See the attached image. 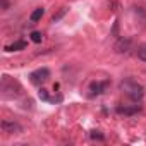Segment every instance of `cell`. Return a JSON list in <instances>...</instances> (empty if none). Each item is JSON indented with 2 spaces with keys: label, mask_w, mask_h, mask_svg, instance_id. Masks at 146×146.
Masks as SVG:
<instances>
[{
  "label": "cell",
  "mask_w": 146,
  "mask_h": 146,
  "mask_svg": "<svg viewBox=\"0 0 146 146\" xmlns=\"http://www.w3.org/2000/svg\"><path fill=\"white\" fill-rule=\"evenodd\" d=\"M119 88H120V91H122L125 96H129V98L134 100V102H137V100H141V98L144 96V88H143L137 81H134V79H125V81H122Z\"/></svg>",
  "instance_id": "6da1fadb"
},
{
  "label": "cell",
  "mask_w": 146,
  "mask_h": 146,
  "mask_svg": "<svg viewBox=\"0 0 146 146\" xmlns=\"http://www.w3.org/2000/svg\"><path fill=\"white\" fill-rule=\"evenodd\" d=\"M48 78H50V70H48L46 67L36 69V70H33L31 74H29V81H31L33 84H36V86H40V84L46 83V81H48Z\"/></svg>",
  "instance_id": "7a4b0ae2"
},
{
  "label": "cell",
  "mask_w": 146,
  "mask_h": 146,
  "mask_svg": "<svg viewBox=\"0 0 146 146\" xmlns=\"http://www.w3.org/2000/svg\"><path fill=\"white\" fill-rule=\"evenodd\" d=\"M2 131L5 134H17L23 131V127L17 124V122H9V120H4L2 122Z\"/></svg>",
  "instance_id": "3957f363"
},
{
  "label": "cell",
  "mask_w": 146,
  "mask_h": 146,
  "mask_svg": "<svg viewBox=\"0 0 146 146\" xmlns=\"http://www.w3.org/2000/svg\"><path fill=\"white\" fill-rule=\"evenodd\" d=\"M107 86H108V81H103V83H95V84H91L90 91H91V95H102V93L107 90Z\"/></svg>",
  "instance_id": "277c9868"
},
{
  "label": "cell",
  "mask_w": 146,
  "mask_h": 146,
  "mask_svg": "<svg viewBox=\"0 0 146 146\" xmlns=\"http://www.w3.org/2000/svg\"><path fill=\"white\" fill-rule=\"evenodd\" d=\"M141 110V107L134 105V107H117V112L119 113H124V115H134Z\"/></svg>",
  "instance_id": "5b68a950"
},
{
  "label": "cell",
  "mask_w": 146,
  "mask_h": 146,
  "mask_svg": "<svg viewBox=\"0 0 146 146\" xmlns=\"http://www.w3.org/2000/svg\"><path fill=\"white\" fill-rule=\"evenodd\" d=\"M24 48H26V41H23V40L5 46V50H7V52H19V50H24Z\"/></svg>",
  "instance_id": "8992f818"
},
{
  "label": "cell",
  "mask_w": 146,
  "mask_h": 146,
  "mask_svg": "<svg viewBox=\"0 0 146 146\" xmlns=\"http://www.w3.org/2000/svg\"><path fill=\"white\" fill-rule=\"evenodd\" d=\"M43 14H45V9H43V7L35 9V11H33V14H31V17H29V19H31V23H33V24H35V23H38V21L43 17Z\"/></svg>",
  "instance_id": "52a82bcc"
},
{
  "label": "cell",
  "mask_w": 146,
  "mask_h": 146,
  "mask_svg": "<svg viewBox=\"0 0 146 146\" xmlns=\"http://www.w3.org/2000/svg\"><path fill=\"white\" fill-rule=\"evenodd\" d=\"M137 57H139L141 60H144V62H146V43H143V45L137 48Z\"/></svg>",
  "instance_id": "ba28073f"
},
{
  "label": "cell",
  "mask_w": 146,
  "mask_h": 146,
  "mask_svg": "<svg viewBox=\"0 0 146 146\" xmlns=\"http://www.w3.org/2000/svg\"><path fill=\"white\" fill-rule=\"evenodd\" d=\"M31 40H33L35 43H41V40H43V35H41L40 31H33V33H31Z\"/></svg>",
  "instance_id": "9c48e42d"
}]
</instances>
